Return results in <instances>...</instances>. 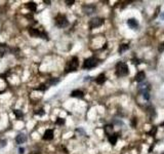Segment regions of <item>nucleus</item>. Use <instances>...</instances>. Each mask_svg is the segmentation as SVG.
<instances>
[{
  "label": "nucleus",
  "mask_w": 164,
  "mask_h": 154,
  "mask_svg": "<svg viewBox=\"0 0 164 154\" xmlns=\"http://www.w3.org/2000/svg\"><path fill=\"white\" fill-rule=\"evenodd\" d=\"M115 69H116V75L117 76H126L128 75L129 73V68H128V65L124 62H118L115 66Z\"/></svg>",
  "instance_id": "1"
},
{
  "label": "nucleus",
  "mask_w": 164,
  "mask_h": 154,
  "mask_svg": "<svg viewBox=\"0 0 164 154\" xmlns=\"http://www.w3.org/2000/svg\"><path fill=\"white\" fill-rule=\"evenodd\" d=\"M78 66H79L78 58H77V57H73V58L71 59V61L67 64V67H66V73L76 71V70H77V68H78Z\"/></svg>",
  "instance_id": "2"
},
{
  "label": "nucleus",
  "mask_w": 164,
  "mask_h": 154,
  "mask_svg": "<svg viewBox=\"0 0 164 154\" xmlns=\"http://www.w3.org/2000/svg\"><path fill=\"white\" fill-rule=\"evenodd\" d=\"M97 64H99L97 59H95V58H88V59H86L83 62V66H82V67H83V69H92V68L96 67Z\"/></svg>",
  "instance_id": "3"
},
{
  "label": "nucleus",
  "mask_w": 164,
  "mask_h": 154,
  "mask_svg": "<svg viewBox=\"0 0 164 154\" xmlns=\"http://www.w3.org/2000/svg\"><path fill=\"white\" fill-rule=\"evenodd\" d=\"M56 24H57L58 27H60V28H66L67 26L69 25V21H68V19L66 18V16L59 14V16L56 18Z\"/></svg>",
  "instance_id": "4"
},
{
  "label": "nucleus",
  "mask_w": 164,
  "mask_h": 154,
  "mask_svg": "<svg viewBox=\"0 0 164 154\" xmlns=\"http://www.w3.org/2000/svg\"><path fill=\"white\" fill-rule=\"evenodd\" d=\"M104 23V20L101 19V18H93L89 21V28L90 29H94V28H97L100 27L101 25H103Z\"/></svg>",
  "instance_id": "5"
},
{
  "label": "nucleus",
  "mask_w": 164,
  "mask_h": 154,
  "mask_svg": "<svg viewBox=\"0 0 164 154\" xmlns=\"http://www.w3.org/2000/svg\"><path fill=\"white\" fill-rule=\"evenodd\" d=\"M150 89H151V85H150L149 83H147V82H145V83L142 82V83L139 85V90L142 91V94H144V93H149Z\"/></svg>",
  "instance_id": "6"
},
{
  "label": "nucleus",
  "mask_w": 164,
  "mask_h": 154,
  "mask_svg": "<svg viewBox=\"0 0 164 154\" xmlns=\"http://www.w3.org/2000/svg\"><path fill=\"white\" fill-rule=\"evenodd\" d=\"M127 25L129 26L131 29H136V28L139 27V22L136 21V19L131 18V19H129V20L127 21Z\"/></svg>",
  "instance_id": "7"
},
{
  "label": "nucleus",
  "mask_w": 164,
  "mask_h": 154,
  "mask_svg": "<svg viewBox=\"0 0 164 154\" xmlns=\"http://www.w3.org/2000/svg\"><path fill=\"white\" fill-rule=\"evenodd\" d=\"M53 139V131L52 130H47L45 131L44 135H43V140L45 141H50Z\"/></svg>",
  "instance_id": "8"
},
{
  "label": "nucleus",
  "mask_w": 164,
  "mask_h": 154,
  "mask_svg": "<svg viewBox=\"0 0 164 154\" xmlns=\"http://www.w3.org/2000/svg\"><path fill=\"white\" fill-rule=\"evenodd\" d=\"M145 78H146V73L144 71H140L135 75V81H138V82H143Z\"/></svg>",
  "instance_id": "9"
},
{
  "label": "nucleus",
  "mask_w": 164,
  "mask_h": 154,
  "mask_svg": "<svg viewBox=\"0 0 164 154\" xmlns=\"http://www.w3.org/2000/svg\"><path fill=\"white\" fill-rule=\"evenodd\" d=\"M83 11L86 14H92L95 12V7L92 5H85V6H83Z\"/></svg>",
  "instance_id": "10"
},
{
  "label": "nucleus",
  "mask_w": 164,
  "mask_h": 154,
  "mask_svg": "<svg viewBox=\"0 0 164 154\" xmlns=\"http://www.w3.org/2000/svg\"><path fill=\"white\" fill-rule=\"evenodd\" d=\"M29 34L33 37H40L42 35V33L38 30V29H35V28H30L29 29Z\"/></svg>",
  "instance_id": "11"
},
{
  "label": "nucleus",
  "mask_w": 164,
  "mask_h": 154,
  "mask_svg": "<svg viewBox=\"0 0 164 154\" xmlns=\"http://www.w3.org/2000/svg\"><path fill=\"white\" fill-rule=\"evenodd\" d=\"M26 141H27V136H26L25 134H20V135H18L17 138H15V142H17L18 144H23V143H25Z\"/></svg>",
  "instance_id": "12"
},
{
  "label": "nucleus",
  "mask_w": 164,
  "mask_h": 154,
  "mask_svg": "<svg viewBox=\"0 0 164 154\" xmlns=\"http://www.w3.org/2000/svg\"><path fill=\"white\" fill-rule=\"evenodd\" d=\"M83 96H84L83 91L80 90V89H76V90L71 93V97H73V98H79L80 99V98H83Z\"/></svg>",
  "instance_id": "13"
},
{
  "label": "nucleus",
  "mask_w": 164,
  "mask_h": 154,
  "mask_svg": "<svg viewBox=\"0 0 164 154\" xmlns=\"http://www.w3.org/2000/svg\"><path fill=\"white\" fill-rule=\"evenodd\" d=\"M95 81H96L97 84H104V83L106 82V76H105V74H103V73L100 74V75L96 77Z\"/></svg>",
  "instance_id": "14"
},
{
  "label": "nucleus",
  "mask_w": 164,
  "mask_h": 154,
  "mask_svg": "<svg viewBox=\"0 0 164 154\" xmlns=\"http://www.w3.org/2000/svg\"><path fill=\"white\" fill-rule=\"evenodd\" d=\"M26 6H27V8H28L30 11H32V12L36 11V9H37V4L35 2H28Z\"/></svg>",
  "instance_id": "15"
},
{
  "label": "nucleus",
  "mask_w": 164,
  "mask_h": 154,
  "mask_svg": "<svg viewBox=\"0 0 164 154\" xmlns=\"http://www.w3.org/2000/svg\"><path fill=\"white\" fill-rule=\"evenodd\" d=\"M108 138H109V141L111 142L112 145H115L116 142H117V140H118V135H117V134H113V135H111V136H109Z\"/></svg>",
  "instance_id": "16"
},
{
  "label": "nucleus",
  "mask_w": 164,
  "mask_h": 154,
  "mask_svg": "<svg viewBox=\"0 0 164 154\" xmlns=\"http://www.w3.org/2000/svg\"><path fill=\"white\" fill-rule=\"evenodd\" d=\"M105 133L108 135V137L113 135V126L112 125H106L105 126Z\"/></svg>",
  "instance_id": "17"
},
{
  "label": "nucleus",
  "mask_w": 164,
  "mask_h": 154,
  "mask_svg": "<svg viewBox=\"0 0 164 154\" xmlns=\"http://www.w3.org/2000/svg\"><path fill=\"white\" fill-rule=\"evenodd\" d=\"M128 48H129V45H128L127 43H123V44H121V45L119 46V54H123L124 51H126Z\"/></svg>",
  "instance_id": "18"
},
{
  "label": "nucleus",
  "mask_w": 164,
  "mask_h": 154,
  "mask_svg": "<svg viewBox=\"0 0 164 154\" xmlns=\"http://www.w3.org/2000/svg\"><path fill=\"white\" fill-rule=\"evenodd\" d=\"M7 50H8V48L5 44H0V54H1V56H3Z\"/></svg>",
  "instance_id": "19"
},
{
  "label": "nucleus",
  "mask_w": 164,
  "mask_h": 154,
  "mask_svg": "<svg viewBox=\"0 0 164 154\" xmlns=\"http://www.w3.org/2000/svg\"><path fill=\"white\" fill-rule=\"evenodd\" d=\"M13 113H14V115L17 116V118H21V117H23V112H22L21 110H14V111H13Z\"/></svg>",
  "instance_id": "20"
},
{
  "label": "nucleus",
  "mask_w": 164,
  "mask_h": 154,
  "mask_svg": "<svg viewBox=\"0 0 164 154\" xmlns=\"http://www.w3.org/2000/svg\"><path fill=\"white\" fill-rule=\"evenodd\" d=\"M59 81H60V79H58V78H53V79H50V80L48 81V83L51 84V85H54V84H57Z\"/></svg>",
  "instance_id": "21"
},
{
  "label": "nucleus",
  "mask_w": 164,
  "mask_h": 154,
  "mask_svg": "<svg viewBox=\"0 0 164 154\" xmlns=\"http://www.w3.org/2000/svg\"><path fill=\"white\" fill-rule=\"evenodd\" d=\"M56 123H57V124H59V125H63V124L65 123V119H63V118H60V117H59V118L57 119Z\"/></svg>",
  "instance_id": "22"
},
{
  "label": "nucleus",
  "mask_w": 164,
  "mask_h": 154,
  "mask_svg": "<svg viewBox=\"0 0 164 154\" xmlns=\"http://www.w3.org/2000/svg\"><path fill=\"white\" fill-rule=\"evenodd\" d=\"M143 97H144L145 100L149 101V100H150V93H144V94H143Z\"/></svg>",
  "instance_id": "23"
},
{
  "label": "nucleus",
  "mask_w": 164,
  "mask_h": 154,
  "mask_svg": "<svg viewBox=\"0 0 164 154\" xmlns=\"http://www.w3.org/2000/svg\"><path fill=\"white\" fill-rule=\"evenodd\" d=\"M5 145H6V141L5 140H2V141H0V147H5Z\"/></svg>",
  "instance_id": "24"
},
{
  "label": "nucleus",
  "mask_w": 164,
  "mask_h": 154,
  "mask_svg": "<svg viewBox=\"0 0 164 154\" xmlns=\"http://www.w3.org/2000/svg\"><path fill=\"white\" fill-rule=\"evenodd\" d=\"M36 114H37V115H40V116H43V115L45 114V112H44V110L42 109V110H39V112H36Z\"/></svg>",
  "instance_id": "25"
},
{
  "label": "nucleus",
  "mask_w": 164,
  "mask_h": 154,
  "mask_svg": "<svg viewBox=\"0 0 164 154\" xmlns=\"http://www.w3.org/2000/svg\"><path fill=\"white\" fill-rule=\"evenodd\" d=\"M158 50L160 51V53H162V51L164 50V43H162V44H161V46L158 48Z\"/></svg>",
  "instance_id": "26"
},
{
  "label": "nucleus",
  "mask_w": 164,
  "mask_h": 154,
  "mask_svg": "<svg viewBox=\"0 0 164 154\" xmlns=\"http://www.w3.org/2000/svg\"><path fill=\"white\" fill-rule=\"evenodd\" d=\"M40 86H41V87H39V88H38L39 90H45V89H46V87H44V86H45L44 84H42V85H40Z\"/></svg>",
  "instance_id": "27"
},
{
  "label": "nucleus",
  "mask_w": 164,
  "mask_h": 154,
  "mask_svg": "<svg viewBox=\"0 0 164 154\" xmlns=\"http://www.w3.org/2000/svg\"><path fill=\"white\" fill-rule=\"evenodd\" d=\"M75 1H74V0H72V1H68V0H67V1H66V3L68 4V5H72L73 3H74Z\"/></svg>",
  "instance_id": "28"
},
{
  "label": "nucleus",
  "mask_w": 164,
  "mask_h": 154,
  "mask_svg": "<svg viewBox=\"0 0 164 154\" xmlns=\"http://www.w3.org/2000/svg\"><path fill=\"white\" fill-rule=\"evenodd\" d=\"M156 131H157V128H156V127H153V131H152L151 133H149V134H152V135H155V133H156Z\"/></svg>",
  "instance_id": "29"
},
{
  "label": "nucleus",
  "mask_w": 164,
  "mask_h": 154,
  "mask_svg": "<svg viewBox=\"0 0 164 154\" xmlns=\"http://www.w3.org/2000/svg\"><path fill=\"white\" fill-rule=\"evenodd\" d=\"M20 153H24V149L23 148H20Z\"/></svg>",
  "instance_id": "30"
},
{
  "label": "nucleus",
  "mask_w": 164,
  "mask_h": 154,
  "mask_svg": "<svg viewBox=\"0 0 164 154\" xmlns=\"http://www.w3.org/2000/svg\"><path fill=\"white\" fill-rule=\"evenodd\" d=\"M161 125H162V126H164V122H162V123H161Z\"/></svg>",
  "instance_id": "31"
},
{
  "label": "nucleus",
  "mask_w": 164,
  "mask_h": 154,
  "mask_svg": "<svg viewBox=\"0 0 164 154\" xmlns=\"http://www.w3.org/2000/svg\"><path fill=\"white\" fill-rule=\"evenodd\" d=\"M162 154H164V152H163V153H162Z\"/></svg>",
  "instance_id": "32"
}]
</instances>
